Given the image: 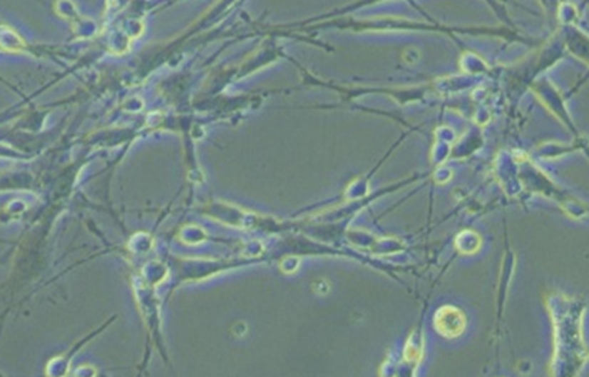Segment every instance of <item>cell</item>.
<instances>
[{
  "mask_svg": "<svg viewBox=\"0 0 589 377\" xmlns=\"http://www.w3.org/2000/svg\"><path fill=\"white\" fill-rule=\"evenodd\" d=\"M436 325L444 335H459L464 326V318L456 308H442L436 316Z\"/></svg>",
  "mask_w": 589,
  "mask_h": 377,
  "instance_id": "cell-1",
  "label": "cell"
}]
</instances>
